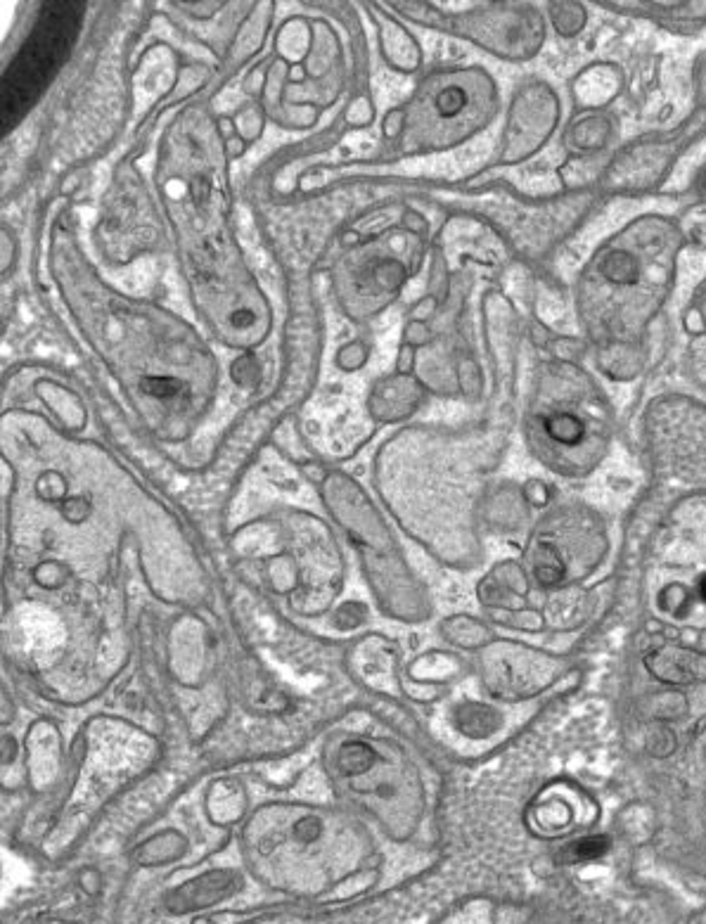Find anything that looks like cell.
<instances>
[{"instance_id": "cell-7", "label": "cell", "mask_w": 706, "mask_h": 924, "mask_svg": "<svg viewBox=\"0 0 706 924\" xmlns=\"http://www.w3.org/2000/svg\"><path fill=\"white\" fill-rule=\"evenodd\" d=\"M699 598H702V602H706V576L702 579V583H699Z\"/></svg>"}, {"instance_id": "cell-5", "label": "cell", "mask_w": 706, "mask_h": 924, "mask_svg": "<svg viewBox=\"0 0 706 924\" xmlns=\"http://www.w3.org/2000/svg\"><path fill=\"white\" fill-rule=\"evenodd\" d=\"M372 759H375V756H372L370 749L363 747V744H351V747H344L342 763H344L346 773H358V770L368 768Z\"/></svg>"}, {"instance_id": "cell-2", "label": "cell", "mask_w": 706, "mask_h": 924, "mask_svg": "<svg viewBox=\"0 0 706 924\" xmlns=\"http://www.w3.org/2000/svg\"><path fill=\"white\" fill-rule=\"evenodd\" d=\"M647 666L654 676L669 683H697L706 678V659L702 654L680 650V647H666L654 652L647 659Z\"/></svg>"}, {"instance_id": "cell-6", "label": "cell", "mask_w": 706, "mask_h": 924, "mask_svg": "<svg viewBox=\"0 0 706 924\" xmlns=\"http://www.w3.org/2000/svg\"><path fill=\"white\" fill-rule=\"evenodd\" d=\"M228 150H230V154H235V157H237V154H242V143L237 138H230L228 140Z\"/></svg>"}, {"instance_id": "cell-4", "label": "cell", "mask_w": 706, "mask_h": 924, "mask_svg": "<svg viewBox=\"0 0 706 924\" xmlns=\"http://www.w3.org/2000/svg\"><path fill=\"white\" fill-rule=\"evenodd\" d=\"M607 849L609 842L605 837H588L571 846V858H574V861H595V858L605 856Z\"/></svg>"}, {"instance_id": "cell-3", "label": "cell", "mask_w": 706, "mask_h": 924, "mask_svg": "<svg viewBox=\"0 0 706 924\" xmlns=\"http://www.w3.org/2000/svg\"><path fill=\"white\" fill-rule=\"evenodd\" d=\"M536 576L541 583H557L564 576V564L557 560V555L550 548H543L536 560Z\"/></svg>"}, {"instance_id": "cell-1", "label": "cell", "mask_w": 706, "mask_h": 924, "mask_svg": "<svg viewBox=\"0 0 706 924\" xmlns=\"http://www.w3.org/2000/svg\"><path fill=\"white\" fill-rule=\"evenodd\" d=\"M81 15L83 5L76 3L43 8V17L3 74V131H12L67 62L79 36Z\"/></svg>"}]
</instances>
